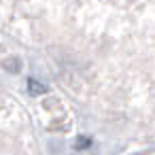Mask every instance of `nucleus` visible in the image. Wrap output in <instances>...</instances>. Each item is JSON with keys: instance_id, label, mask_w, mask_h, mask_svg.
<instances>
[{"instance_id": "2", "label": "nucleus", "mask_w": 155, "mask_h": 155, "mask_svg": "<svg viewBox=\"0 0 155 155\" xmlns=\"http://www.w3.org/2000/svg\"><path fill=\"white\" fill-rule=\"evenodd\" d=\"M89 142H91L89 138H85V136H81V138H79V142H77V149H83V147H87Z\"/></svg>"}, {"instance_id": "1", "label": "nucleus", "mask_w": 155, "mask_h": 155, "mask_svg": "<svg viewBox=\"0 0 155 155\" xmlns=\"http://www.w3.org/2000/svg\"><path fill=\"white\" fill-rule=\"evenodd\" d=\"M30 91H32V94H45L47 87H45V85H38L36 81H30Z\"/></svg>"}]
</instances>
